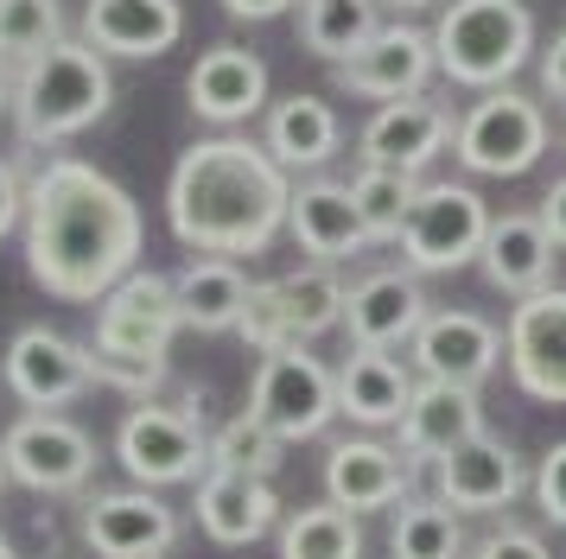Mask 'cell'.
Segmentation results:
<instances>
[{
  "label": "cell",
  "instance_id": "obj_1",
  "mask_svg": "<svg viewBox=\"0 0 566 559\" xmlns=\"http://www.w3.org/2000/svg\"><path fill=\"white\" fill-rule=\"evenodd\" d=\"M27 274L71 305H96L140 267V203L90 159L52 152L27 178Z\"/></svg>",
  "mask_w": 566,
  "mask_h": 559
},
{
  "label": "cell",
  "instance_id": "obj_2",
  "mask_svg": "<svg viewBox=\"0 0 566 559\" xmlns=\"http://www.w3.org/2000/svg\"><path fill=\"white\" fill-rule=\"evenodd\" d=\"M293 210V172L249 134H210L166 178V223L191 254H268Z\"/></svg>",
  "mask_w": 566,
  "mask_h": 559
},
{
  "label": "cell",
  "instance_id": "obj_3",
  "mask_svg": "<svg viewBox=\"0 0 566 559\" xmlns=\"http://www.w3.org/2000/svg\"><path fill=\"white\" fill-rule=\"evenodd\" d=\"M115 102V76L108 57L90 39H57L52 51H39L27 64H13V134L20 147H64L83 127H96Z\"/></svg>",
  "mask_w": 566,
  "mask_h": 559
},
{
  "label": "cell",
  "instance_id": "obj_4",
  "mask_svg": "<svg viewBox=\"0 0 566 559\" xmlns=\"http://www.w3.org/2000/svg\"><path fill=\"white\" fill-rule=\"evenodd\" d=\"M439 76L459 89H510L535 57V13L522 0H446L433 20Z\"/></svg>",
  "mask_w": 566,
  "mask_h": 559
},
{
  "label": "cell",
  "instance_id": "obj_5",
  "mask_svg": "<svg viewBox=\"0 0 566 559\" xmlns=\"http://www.w3.org/2000/svg\"><path fill=\"white\" fill-rule=\"evenodd\" d=\"M115 457L147 489L198 483L210 471L205 394H185V401H134L122 413V426H115Z\"/></svg>",
  "mask_w": 566,
  "mask_h": 559
},
{
  "label": "cell",
  "instance_id": "obj_6",
  "mask_svg": "<svg viewBox=\"0 0 566 559\" xmlns=\"http://www.w3.org/2000/svg\"><path fill=\"white\" fill-rule=\"evenodd\" d=\"M547 108L522 89H484L459 115V134H452V159L478 178H522L541 166L547 152Z\"/></svg>",
  "mask_w": 566,
  "mask_h": 559
},
{
  "label": "cell",
  "instance_id": "obj_7",
  "mask_svg": "<svg viewBox=\"0 0 566 559\" xmlns=\"http://www.w3.org/2000/svg\"><path fill=\"white\" fill-rule=\"evenodd\" d=\"M484 235H490V203L471 184L433 178V184H420L395 249H401V261L413 274H459V267L478 261Z\"/></svg>",
  "mask_w": 566,
  "mask_h": 559
},
{
  "label": "cell",
  "instance_id": "obj_8",
  "mask_svg": "<svg viewBox=\"0 0 566 559\" xmlns=\"http://www.w3.org/2000/svg\"><path fill=\"white\" fill-rule=\"evenodd\" d=\"M0 452H7L13 483L32 489V496H83L96 464H103L96 439L71 413H39V407H27L13 426L0 432Z\"/></svg>",
  "mask_w": 566,
  "mask_h": 559
},
{
  "label": "cell",
  "instance_id": "obj_9",
  "mask_svg": "<svg viewBox=\"0 0 566 559\" xmlns=\"http://www.w3.org/2000/svg\"><path fill=\"white\" fill-rule=\"evenodd\" d=\"M249 413H261L286 445L318 439L337 420V369H325L306 344H281L261 356L255 381H249Z\"/></svg>",
  "mask_w": 566,
  "mask_h": 559
},
{
  "label": "cell",
  "instance_id": "obj_10",
  "mask_svg": "<svg viewBox=\"0 0 566 559\" xmlns=\"http://www.w3.org/2000/svg\"><path fill=\"white\" fill-rule=\"evenodd\" d=\"M77 534L96 559H166L179 547V508L159 503L147 483L134 489H96L77 508Z\"/></svg>",
  "mask_w": 566,
  "mask_h": 559
},
{
  "label": "cell",
  "instance_id": "obj_11",
  "mask_svg": "<svg viewBox=\"0 0 566 559\" xmlns=\"http://www.w3.org/2000/svg\"><path fill=\"white\" fill-rule=\"evenodd\" d=\"M0 376L13 388L20 407H39V413H64L71 401H83L96 388V369H90V344L64 337L52 325H27L13 330V344L0 356Z\"/></svg>",
  "mask_w": 566,
  "mask_h": 559
},
{
  "label": "cell",
  "instance_id": "obj_12",
  "mask_svg": "<svg viewBox=\"0 0 566 559\" xmlns=\"http://www.w3.org/2000/svg\"><path fill=\"white\" fill-rule=\"evenodd\" d=\"M185 330L179 318V293L172 274L134 267L128 280H115L96 299V350H122V356H172V337Z\"/></svg>",
  "mask_w": 566,
  "mask_h": 559
},
{
  "label": "cell",
  "instance_id": "obj_13",
  "mask_svg": "<svg viewBox=\"0 0 566 559\" xmlns=\"http://www.w3.org/2000/svg\"><path fill=\"white\" fill-rule=\"evenodd\" d=\"M503 362H510L522 394L566 407V286H541V293L510 305Z\"/></svg>",
  "mask_w": 566,
  "mask_h": 559
},
{
  "label": "cell",
  "instance_id": "obj_14",
  "mask_svg": "<svg viewBox=\"0 0 566 559\" xmlns=\"http://www.w3.org/2000/svg\"><path fill=\"white\" fill-rule=\"evenodd\" d=\"M337 89L357 102H401V96H427V83L439 76V51L433 32H420L408 20H388L369 45H357L344 64H332Z\"/></svg>",
  "mask_w": 566,
  "mask_h": 559
},
{
  "label": "cell",
  "instance_id": "obj_15",
  "mask_svg": "<svg viewBox=\"0 0 566 559\" xmlns=\"http://www.w3.org/2000/svg\"><path fill=\"white\" fill-rule=\"evenodd\" d=\"M408 362L427 381H459V388H484L490 369L503 362V330L490 325L484 312L464 305H439L427 312V325L413 330Z\"/></svg>",
  "mask_w": 566,
  "mask_h": 559
},
{
  "label": "cell",
  "instance_id": "obj_16",
  "mask_svg": "<svg viewBox=\"0 0 566 559\" xmlns=\"http://www.w3.org/2000/svg\"><path fill=\"white\" fill-rule=\"evenodd\" d=\"M528 477L535 471L522 464V452L484 426L478 439H464L452 457L433 464V496H446L459 515H496V508H510L528 489Z\"/></svg>",
  "mask_w": 566,
  "mask_h": 559
},
{
  "label": "cell",
  "instance_id": "obj_17",
  "mask_svg": "<svg viewBox=\"0 0 566 559\" xmlns=\"http://www.w3.org/2000/svg\"><path fill=\"white\" fill-rule=\"evenodd\" d=\"M459 115L433 96H401V102H376V115L357 134V159L369 166H401V172H427L439 152L452 147Z\"/></svg>",
  "mask_w": 566,
  "mask_h": 559
},
{
  "label": "cell",
  "instance_id": "obj_18",
  "mask_svg": "<svg viewBox=\"0 0 566 559\" xmlns=\"http://www.w3.org/2000/svg\"><path fill=\"white\" fill-rule=\"evenodd\" d=\"M427 286L413 267H376L350 286L344 299V330H350V350H408L413 330L427 325Z\"/></svg>",
  "mask_w": 566,
  "mask_h": 559
},
{
  "label": "cell",
  "instance_id": "obj_19",
  "mask_svg": "<svg viewBox=\"0 0 566 559\" xmlns=\"http://www.w3.org/2000/svg\"><path fill=\"white\" fill-rule=\"evenodd\" d=\"M413 483H420V464H408L401 445H382V439H332L325 452V496L350 515L395 508L401 496H413Z\"/></svg>",
  "mask_w": 566,
  "mask_h": 559
},
{
  "label": "cell",
  "instance_id": "obj_20",
  "mask_svg": "<svg viewBox=\"0 0 566 559\" xmlns=\"http://www.w3.org/2000/svg\"><path fill=\"white\" fill-rule=\"evenodd\" d=\"M478 432H484V401H478V388L420 376L408 413H401V426H395V445H401L408 464L433 471L439 457H452L464 439H478Z\"/></svg>",
  "mask_w": 566,
  "mask_h": 559
},
{
  "label": "cell",
  "instance_id": "obj_21",
  "mask_svg": "<svg viewBox=\"0 0 566 559\" xmlns=\"http://www.w3.org/2000/svg\"><path fill=\"white\" fill-rule=\"evenodd\" d=\"M286 235L312 254V261H350V254L376 249L369 242V223H363L357 198H350V184L344 178H293V210H286Z\"/></svg>",
  "mask_w": 566,
  "mask_h": 559
},
{
  "label": "cell",
  "instance_id": "obj_22",
  "mask_svg": "<svg viewBox=\"0 0 566 559\" xmlns=\"http://www.w3.org/2000/svg\"><path fill=\"white\" fill-rule=\"evenodd\" d=\"M191 515H198V528H205L217 547H255L261 534L281 528L286 503L274 496V483H268V477H249V471H217V464H210L205 477H198Z\"/></svg>",
  "mask_w": 566,
  "mask_h": 559
},
{
  "label": "cell",
  "instance_id": "obj_23",
  "mask_svg": "<svg viewBox=\"0 0 566 559\" xmlns=\"http://www.w3.org/2000/svg\"><path fill=\"white\" fill-rule=\"evenodd\" d=\"M185 96H191V115L230 134V127L268 115V64L249 45H210L185 76Z\"/></svg>",
  "mask_w": 566,
  "mask_h": 559
},
{
  "label": "cell",
  "instance_id": "obj_24",
  "mask_svg": "<svg viewBox=\"0 0 566 559\" xmlns=\"http://www.w3.org/2000/svg\"><path fill=\"white\" fill-rule=\"evenodd\" d=\"M413 388H420V369L395 350H350L337 362V413L363 432L401 426Z\"/></svg>",
  "mask_w": 566,
  "mask_h": 559
},
{
  "label": "cell",
  "instance_id": "obj_25",
  "mask_svg": "<svg viewBox=\"0 0 566 559\" xmlns=\"http://www.w3.org/2000/svg\"><path fill=\"white\" fill-rule=\"evenodd\" d=\"M83 39L103 57L147 64L185 39V7L179 0H83Z\"/></svg>",
  "mask_w": 566,
  "mask_h": 559
},
{
  "label": "cell",
  "instance_id": "obj_26",
  "mask_svg": "<svg viewBox=\"0 0 566 559\" xmlns=\"http://www.w3.org/2000/svg\"><path fill=\"white\" fill-rule=\"evenodd\" d=\"M554 254L560 249H554V235L541 229L535 210H503V217H490L478 267H484V280L503 299H528L541 286H554Z\"/></svg>",
  "mask_w": 566,
  "mask_h": 559
},
{
  "label": "cell",
  "instance_id": "obj_27",
  "mask_svg": "<svg viewBox=\"0 0 566 559\" xmlns=\"http://www.w3.org/2000/svg\"><path fill=\"white\" fill-rule=\"evenodd\" d=\"M261 147L281 159L286 172H325L344 147V122H337V108L325 96H306V89H293V96L268 102V115H261Z\"/></svg>",
  "mask_w": 566,
  "mask_h": 559
},
{
  "label": "cell",
  "instance_id": "obj_28",
  "mask_svg": "<svg viewBox=\"0 0 566 559\" xmlns=\"http://www.w3.org/2000/svg\"><path fill=\"white\" fill-rule=\"evenodd\" d=\"M172 293H179L185 330H205V337H217V330L242 325L255 280L242 274V261H230V254H191L179 274H172Z\"/></svg>",
  "mask_w": 566,
  "mask_h": 559
},
{
  "label": "cell",
  "instance_id": "obj_29",
  "mask_svg": "<svg viewBox=\"0 0 566 559\" xmlns=\"http://www.w3.org/2000/svg\"><path fill=\"white\" fill-rule=\"evenodd\" d=\"M388 559H471L459 508L446 496H401L388 508Z\"/></svg>",
  "mask_w": 566,
  "mask_h": 559
},
{
  "label": "cell",
  "instance_id": "obj_30",
  "mask_svg": "<svg viewBox=\"0 0 566 559\" xmlns=\"http://www.w3.org/2000/svg\"><path fill=\"white\" fill-rule=\"evenodd\" d=\"M281 559H363V515L337 508L332 496L325 503H300L281 515Z\"/></svg>",
  "mask_w": 566,
  "mask_h": 559
},
{
  "label": "cell",
  "instance_id": "obj_31",
  "mask_svg": "<svg viewBox=\"0 0 566 559\" xmlns=\"http://www.w3.org/2000/svg\"><path fill=\"white\" fill-rule=\"evenodd\" d=\"M300 45L325 64H344L357 45H369L382 32V0H300Z\"/></svg>",
  "mask_w": 566,
  "mask_h": 559
},
{
  "label": "cell",
  "instance_id": "obj_32",
  "mask_svg": "<svg viewBox=\"0 0 566 559\" xmlns=\"http://www.w3.org/2000/svg\"><path fill=\"white\" fill-rule=\"evenodd\" d=\"M274 293H281V312H286L293 344H312V337H325V330L344 325V299H350V286H344L325 261L281 274V280H274Z\"/></svg>",
  "mask_w": 566,
  "mask_h": 559
},
{
  "label": "cell",
  "instance_id": "obj_33",
  "mask_svg": "<svg viewBox=\"0 0 566 559\" xmlns=\"http://www.w3.org/2000/svg\"><path fill=\"white\" fill-rule=\"evenodd\" d=\"M344 184H350L363 223H369V242H401V223H408V210H413L427 178L401 172V166H369V159H357V172L344 178Z\"/></svg>",
  "mask_w": 566,
  "mask_h": 559
},
{
  "label": "cell",
  "instance_id": "obj_34",
  "mask_svg": "<svg viewBox=\"0 0 566 559\" xmlns=\"http://www.w3.org/2000/svg\"><path fill=\"white\" fill-rule=\"evenodd\" d=\"M210 464L217 471H249V477H268L274 483V471L286 464V439L261 413H235V420H223V426L210 432Z\"/></svg>",
  "mask_w": 566,
  "mask_h": 559
},
{
  "label": "cell",
  "instance_id": "obj_35",
  "mask_svg": "<svg viewBox=\"0 0 566 559\" xmlns=\"http://www.w3.org/2000/svg\"><path fill=\"white\" fill-rule=\"evenodd\" d=\"M57 39H71L64 0H0V57L27 64L39 51H52Z\"/></svg>",
  "mask_w": 566,
  "mask_h": 559
},
{
  "label": "cell",
  "instance_id": "obj_36",
  "mask_svg": "<svg viewBox=\"0 0 566 559\" xmlns=\"http://www.w3.org/2000/svg\"><path fill=\"white\" fill-rule=\"evenodd\" d=\"M90 369H96V388H115L128 401H159V388L172 381L166 356H122V350H96V344H90Z\"/></svg>",
  "mask_w": 566,
  "mask_h": 559
},
{
  "label": "cell",
  "instance_id": "obj_37",
  "mask_svg": "<svg viewBox=\"0 0 566 559\" xmlns=\"http://www.w3.org/2000/svg\"><path fill=\"white\" fill-rule=\"evenodd\" d=\"M235 337H242V344H249L255 356H268V350H281V344H293V330H286V312H281V293H274V280H255V293H249V312H242Z\"/></svg>",
  "mask_w": 566,
  "mask_h": 559
},
{
  "label": "cell",
  "instance_id": "obj_38",
  "mask_svg": "<svg viewBox=\"0 0 566 559\" xmlns=\"http://www.w3.org/2000/svg\"><path fill=\"white\" fill-rule=\"evenodd\" d=\"M528 489H535V508L554 521V528H566V439L560 445H547L535 464V477H528Z\"/></svg>",
  "mask_w": 566,
  "mask_h": 559
},
{
  "label": "cell",
  "instance_id": "obj_39",
  "mask_svg": "<svg viewBox=\"0 0 566 559\" xmlns=\"http://www.w3.org/2000/svg\"><path fill=\"white\" fill-rule=\"evenodd\" d=\"M471 559H554V553H547V540H541L535 528H510V521H503V528H490L484 540L471 547Z\"/></svg>",
  "mask_w": 566,
  "mask_h": 559
},
{
  "label": "cell",
  "instance_id": "obj_40",
  "mask_svg": "<svg viewBox=\"0 0 566 559\" xmlns=\"http://www.w3.org/2000/svg\"><path fill=\"white\" fill-rule=\"evenodd\" d=\"M20 223H27V172H20V159L0 152V235H13Z\"/></svg>",
  "mask_w": 566,
  "mask_h": 559
},
{
  "label": "cell",
  "instance_id": "obj_41",
  "mask_svg": "<svg viewBox=\"0 0 566 559\" xmlns=\"http://www.w3.org/2000/svg\"><path fill=\"white\" fill-rule=\"evenodd\" d=\"M535 71H541V96H547V102H566V25L554 32V45L535 57Z\"/></svg>",
  "mask_w": 566,
  "mask_h": 559
},
{
  "label": "cell",
  "instance_id": "obj_42",
  "mask_svg": "<svg viewBox=\"0 0 566 559\" xmlns=\"http://www.w3.org/2000/svg\"><path fill=\"white\" fill-rule=\"evenodd\" d=\"M541 229H547V235H554V249H566V178H554V184H547V191H541Z\"/></svg>",
  "mask_w": 566,
  "mask_h": 559
},
{
  "label": "cell",
  "instance_id": "obj_43",
  "mask_svg": "<svg viewBox=\"0 0 566 559\" xmlns=\"http://www.w3.org/2000/svg\"><path fill=\"white\" fill-rule=\"evenodd\" d=\"M300 0H223V13L230 20H281V13H293Z\"/></svg>",
  "mask_w": 566,
  "mask_h": 559
},
{
  "label": "cell",
  "instance_id": "obj_44",
  "mask_svg": "<svg viewBox=\"0 0 566 559\" xmlns=\"http://www.w3.org/2000/svg\"><path fill=\"white\" fill-rule=\"evenodd\" d=\"M13 108V71H7V57H0V115Z\"/></svg>",
  "mask_w": 566,
  "mask_h": 559
},
{
  "label": "cell",
  "instance_id": "obj_45",
  "mask_svg": "<svg viewBox=\"0 0 566 559\" xmlns=\"http://www.w3.org/2000/svg\"><path fill=\"white\" fill-rule=\"evenodd\" d=\"M382 7H395V13H427V7H439V0H382Z\"/></svg>",
  "mask_w": 566,
  "mask_h": 559
},
{
  "label": "cell",
  "instance_id": "obj_46",
  "mask_svg": "<svg viewBox=\"0 0 566 559\" xmlns=\"http://www.w3.org/2000/svg\"><path fill=\"white\" fill-rule=\"evenodd\" d=\"M0 559H20V547H13V534L0 528Z\"/></svg>",
  "mask_w": 566,
  "mask_h": 559
},
{
  "label": "cell",
  "instance_id": "obj_47",
  "mask_svg": "<svg viewBox=\"0 0 566 559\" xmlns=\"http://www.w3.org/2000/svg\"><path fill=\"white\" fill-rule=\"evenodd\" d=\"M7 483H13V471H7V452H0V489H7Z\"/></svg>",
  "mask_w": 566,
  "mask_h": 559
}]
</instances>
